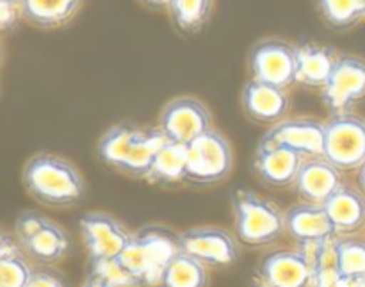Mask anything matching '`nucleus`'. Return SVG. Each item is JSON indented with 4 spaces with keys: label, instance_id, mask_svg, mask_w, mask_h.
I'll use <instances>...</instances> for the list:
<instances>
[{
    "label": "nucleus",
    "instance_id": "nucleus-1",
    "mask_svg": "<svg viewBox=\"0 0 365 287\" xmlns=\"http://www.w3.org/2000/svg\"><path fill=\"white\" fill-rule=\"evenodd\" d=\"M166 141L159 129H143L123 121L100 138L98 156L103 163L123 173L148 177L153 159Z\"/></svg>",
    "mask_w": 365,
    "mask_h": 287
},
{
    "label": "nucleus",
    "instance_id": "nucleus-2",
    "mask_svg": "<svg viewBox=\"0 0 365 287\" xmlns=\"http://www.w3.org/2000/svg\"><path fill=\"white\" fill-rule=\"evenodd\" d=\"M24 186L38 202L52 207L75 206L86 195L81 171L70 161L46 152L27 161Z\"/></svg>",
    "mask_w": 365,
    "mask_h": 287
},
{
    "label": "nucleus",
    "instance_id": "nucleus-3",
    "mask_svg": "<svg viewBox=\"0 0 365 287\" xmlns=\"http://www.w3.org/2000/svg\"><path fill=\"white\" fill-rule=\"evenodd\" d=\"M180 252V236L164 227H145L132 236L118 261L139 286L152 287L160 284L166 268Z\"/></svg>",
    "mask_w": 365,
    "mask_h": 287
},
{
    "label": "nucleus",
    "instance_id": "nucleus-4",
    "mask_svg": "<svg viewBox=\"0 0 365 287\" xmlns=\"http://www.w3.org/2000/svg\"><path fill=\"white\" fill-rule=\"evenodd\" d=\"M232 206L235 231L248 246H264L277 241L285 231V216L277 206L246 189H234Z\"/></svg>",
    "mask_w": 365,
    "mask_h": 287
},
{
    "label": "nucleus",
    "instance_id": "nucleus-5",
    "mask_svg": "<svg viewBox=\"0 0 365 287\" xmlns=\"http://www.w3.org/2000/svg\"><path fill=\"white\" fill-rule=\"evenodd\" d=\"M252 79L289 89L296 84L298 74V46L278 38L257 43L248 57Z\"/></svg>",
    "mask_w": 365,
    "mask_h": 287
},
{
    "label": "nucleus",
    "instance_id": "nucleus-6",
    "mask_svg": "<svg viewBox=\"0 0 365 287\" xmlns=\"http://www.w3.org/2000/svg\"><path fill=\"white\" fill-rule=\"evenodd\" d=\"M324 159L339 170H355L365 163V121L348 113L327 121Z\"/></svg>",
    "mask_w": 365,
    "mask_h": 287
},
{
    "label": "nucleus",
    "instance_id": "nucleus-7",
    "mask_svg": "<svg viewBox=\"0 0 365 287\" xmlns=\"http://www.w3.org/2000/svg\"><path fill=\"white\" fill-rule=\"evenodd\" d=\"M232 170V146L220 132L209 131L187 145V181L216 184Z\"/></svg>",
    "mask_w": 365,
    "mask_h": 287
},
{
    "label": "nucleus",
    "instance_id": "nucleus-8",
    "mask_svg": "<svg viewBox=\"0 0 365 287\" xmlns=\"http://www.w3.org/2000/svg\"><path fill=\"white\" fill-rule=\"evenodd\" d=\"M159 131L168 141L191 145L195 139L212 131V118L205 104L192 96H178L166 104L160 113Z\"/></svg>",
    "mask_w": 365,
    "mask_h": 287
},
{
    "label": "nucleus",
    "instance_id": "nucleus-9",
    "mask_svg": "<svg viewBox=\"0 0 365 287\" xmlns=\"http://www.w3.org/2000/svg\"><path fill=\"white\" fill-rule=\"evenodd\" d=\"M365 99V61L356 56L339 57L328 84L323 88V100L335 113H346Z\"/></svg>",
    "mask_w": 365,
    "mask_h": 287
},
{
    "label": "nucleus",
    "instance_id": "nucleus-10",
    "mask_svg": "<svg viewBox=\"0 0 365 287\" xmlns=\"http://www.w3.org/2000/svg\"><path fill=\"white\" fill-rule=\"evenodd\" d=\"M182 250L205 266L225 268L237 261L239 252L234 238L223 228L198 227L180 234Z\"/></svg>",
    "mask_w": 365,
    "mask_h": 287
},
{
    "label": "nucleus",
    "instance_id": "nucleus-11",
    "mask_svg": "<svg viewBox=\"0 0 365 287\" xmlns=\"http://www.w3.org/2000/svg\"><path fill=\"white\" fill-rule=\"evenodd\" d=\"M81 232L91 261L116 259L132 239V236L106 213L84 214L81 218Z\"/></svg>",
    "mask_w": 365,
    "mask_h": 287
},
{
    "label": "nucleus",
    "instance_id": "nucleus-12",
    "mask_svg": "<svg viewBox=\"0 0 365 287\" xmlns=\"http://www.w3.org/2000/svg\"><path fill=\"white\" fill-rule=\"evenodd\" d=\"M303 163L305 157L299 152L264 138L257 148L253 166L266 184L273 188H285L294 184Z\"/></svg>",
    "mask_w": 365,
    "mask_h": 287
},
{
    "label": "nucleus",
    "instance_id": "nucleus-13",
    "mask_svg": "<svg viewBox=\"0 0 365 287\" xmlns=\"http://www.w3.org/2000/svg\"><path fill=\"white\" fill-rule=\"evenodd\" d=\"M266 139L289 146L303 157H323L327 146V124L312 118L282 120L273 125Z\"/></svg>",
    "mask_w": 365,
    "mask_h": 287
},
{
    "label": "nucleus",
    "instance_id": "nucleus-14",
    "mask_svg": "<svg viewBox=\"0 0 365 287\" xmlns=\"http://www.w3.org/2000/svg\"><path fill=\"white\" fill-rule=\"evenodd\" d=\"M241 102L245 113L259 124H278L284 120L291 106L287 89L277 88L257 79H250L246 82Z\"/></svg>",
    "mask_w": 365,
    "mask_h": 287
},
{
    "label": "nucleus",
    "instance_id": "nucleus-15",
    "mask_svg": "<svg viewBox=\"0 0 365 287\" xmlns=\"http://www.w3.org/2000/svg\"><path fill=\"white\" fill-rule=\"evenodd\" d=\"M260 278L273 287H309L312 266L302 250H278L264 257Z\"/></svg>",
    "mask_w": 365,
    "mask_h": 287
},
{
    "label": "nucleus",
    "instance_id": "nucleus-16",
    "mask_svg": "<svg viewBox=\"0 0 365 287\" xmlns=\"http://www.w3.org/2000/svg\"><path fill=\"white\" fill-rule=\"evenodd\" d=\"M294 186L303 200L323 206L342 186L341 170L324 157H310L303 163Z\"/></svg>",
    "mask_w": 365,
    "mask_h": 287
},
{
    "label": "nucleus",
    "instance_id": "nucleus-17",
    "mask_svg": "<svg viewBox=\"0 0 365 287\" xmlns=\"http://www.w3.org/2000/svg\"><path fill=\"white\" fill-rule=\"evenodd\" d=\"M285 231L299 245L310 241H323L337 234L331 218L324 206L317 203H299L285 214Z\"/></svg>",
    "mask_w": 365,
    "mask_h": 287
},
{
    "label": "nucleus",
    "instance_id": "nucleus-18",
    "mask_svg": "<svg viewBox=\"0 0 365 287\" xmlns=\"http://www.w3.org/2000/svg\"><path fill=\"white\" fill-rule=\"evenodd\" d=\"M339 54L331 46L321 43L298 45V74L296 82L305 88L323 89L330 81L339 61Z\"/></svg>",
    "mask_w": 365,
    "mask_h": 287
},
{
    "label": "nucleus",
    "instance_id": "nucleus-19",
    "mask_svg": "<svg viewBox=\"0 0 365 287\" xmlns=\"http://www.w3.org/2000/svg\"><path fill=\"white\" fill-rule=\"evenodd\" d=\"M323 206L334 221L335 231L341 234L359 231L365 223V198L356 189L341 186Z\"/></svg>",
    "mask_w": 365,
    "mask_h": 287
},
{
    "label": "nucleus",
    "instance_id": "nucleus-20",
    "mask_svg": "<svg viewBox=\"0 0 365 287\" xmlns=\"http://www.w3.org/2000/svg\"><path fill=\"white\" fill-rule=\"evenodd\" d=\"M25 20L38 29H59L70 24L82 0H21Z\"/></svg>",
    "mask_w": 365,
    "mask_h": 287
},
{
    "label": "nucleus",
    "instance_id": "nucleus-21",
    "mask_svg": "<svg viewBox=\"0 0 365 287\" xmlns=\"http://www.w3.org/2000/svg\"><path fill=\"white\" fill-rule=\"evenodd\" d=\"M148 178L159 184H175L187 181V146L166 141L157 152Z\"/></svg>",
    "mask_w": 365,
    "mask_h": 287
},
{
    "label": "nucleus",
    "instance_id": "nucleus-22",
    "mask_svg": "<svg viewBox=\"0 0 365 287\" xmlns=\"http://www.w3.org/2000/svg\"><path fill=\"white\" fill-rule=\"evenodd\" d=\"M68 236L63 228L59 227L53 221H48L31 241L25 243L21 248L36 259L38 263L50 264L57 263L64 257V253L68 252Z\"/></svg>",
    "mask_w": 365,
    "mask_h": 287
},
{
    "label": "nucleus",
    "instance_id": "nucleus-23",
    "mask_svg": "<svg viewBox=\"0 0 365 287\" xmlns=\"http://www.w3.org/2000/svg\"><path fill=\"white\" fill-rule=\"evenodd\" d=\"M214 0H171L170 16L184 34H198L212 14Z\"/></svg>",
    "mask_w": 365,
    "mask_h": 287
},
{
    "label": "nucleus",
    "instance_id": "nucleus-24",
    "mask_svg": "<svg viewBox=\"0 0 365 287\" xmlns=\"http://www.w3.org/2000/svg\"><path fill=\"white\" fill-rule=\"evenodd\" d=\"M163 287H205L207 271L205 264L191 257L189 253L180 252L170 266L166 268L160 281Z\"/></svg>",
    "mask_w": 365,
    "mask_h": 287
},
{
    "label": "nucleus",
    "instance_id": "nucleus-25",
    "mask_svg": "<svg viewBox=\"0 0 365 287\" xmlns=\"http://www.w3.org/2000/svg\"><path fill=\"white\" fill-rule=\"evenodd\" d=\"M323 18L334 29H349L365 18V0H317Z\"/></svg>",
    "mask_w": 365,
    "mask_h": 287
},
{
    "label": "nucleus",
    "instance_id": "nucleus-26",
    "mask_svg": "<svg viewBox=\"0 0 365 287\" xmlns=\"http://www.w3.org/2000/svg\"><path fill=\"white\" fill-rule=\"evenodd\" d=\"M337 259L341 282L365 278V241L362 239L337 241Z\"/></svg>",
    "mask_w": 365,
    "mask_h": 287
},
{
    "label": "nucleus",
    "instance_id": "nucleus-27",
    "mask_svg": "<svg viewBox=\"0 0 365 287\" xmlns=\"http://www.w3.org/2000/svg\"><path fill=\"white\" fill-rule=\"evenodd\" d=\"M31 273V266L20 252L0 256V287H25Z\"/></svg>",
    "mask_w": 365,
    "mask_h": 287
},
{
    "label": "nucleus",
    "instance_id": "nucleus-28",
    "mask_svg": "<svg viewBox=\"0 0 365 287\" xmlns=\"http://www.w3.org/2000/svg\"><path fill=\"white\" fill-rule=\"evenodd\" d=\"M91 273L102 278L110 287H139V282L125 270L118 257L116 259L91 261Z\"/></svg>",
    "mask_w": 365,
    "mask_h": 287
},
{
    "label": "nucleus",
    "instance_id": "nucleus-29",
    "mask_svg": "<svg viewBox=\"0 0 365 287\" xmlns=\"http://www.w3.org/2000/svg\"><path fill=\"white\" fill-rule=\"evenodd\" d=\"M50 220H46L43 214L32 213V211H27V213H21L18 216L16 223H14V236H16V241L20 243L21 246L27 241H31Z\"/></svg>",
    "mask_w": 365,
    "mask_h": 287
},
{
    "label": "nucleus",
    "instance_id": "nucleus-30",
    "mask_svg": "<svg viewBox=\"0 0 365 287\" xmlns=\"http://www.w3.org/2000/svg\"><path fill=\"white\" fill-rule=\"evenodd\" d=\"M25 20L21 0H0V29L4 32L14 31Z\"/></svg>",
    "mask_w": 365,
    "mask_h": 287
},
{
    "label": "nucleus",
    "instance_id": "nucleus-31",
    "mask_svg": "<svg viewBox=\"0 0 365 287\" xmlns=\"http://www.w3.org/2000/svg\"><path fill=\"white\" fill-rule=\"evenodd\" d=\"M25 287H66V284L57 271L39 268V270H32L31 278Z\"/></svg>",
    "mask_w": 365,
    "mask_h": 287
},
{
    "label": "nucleus",
    "instance_id": "nucleus-32",
    "mask_svg": "<svg viewBox=\"0 0 365 287\" xmlns=\"http://www.w3.org/2000/svg\"><path fill=\"white\" fill-rule=\"evenodd\" d=\"M139 2H141L145 7H148V9L160 11V9H168L171 0H139Z\"/></svg>",
    "mask_w": 365,
    "mask_h": 287
},
{
    "label": "nucleus",
    "instance_id": "nucleus-33",
    "mask_svg": "<svg viewBox=\"0 0 365 287\" xmlns=\"http://www.w3.org/2000/svg\"><path fill=\"white\" fill-rule=\"evenodd\" d=\"M84 287H110V286H107L106 282H103L100 277H96L95 273H89V277H88V281H86Z\"/></svg>",
    "mask_w": 365,
    "mask_h": 287
},
{
    "label": "nucleus",
    "instance_id": "nucleus-34",
    "mask_svg": "<svg viewBox=\"0 0 365 287\" xmlns=\"http://www.w3.org/2000/svg\"><path fill=\"white\" fill-rule=\"evenodd\" d=\"M359 184L360 188H362V191L365 193V163L360 166V171H359Z\"/></svg>",
    "mask_w": 365,
    "mask_h": 287
},
{
    "label": "nucleus",
    "instance_id": "nucleus-35",
    "mask_svg": "<svg viewBox=\"0 0 365 287\" xmlns=\"http://www.w3.org/2000/svg\"><path fill=\"white\" fill-rule=\"evenodd\" d=\"M257 287H273V286H269V284H266V282H264V281H260L259 284H257Z\"/></svg>",
    "mask_w": 365,
    "mask_h": 287
},
{
    "label": "nucleus",
    "instance_id": "nucleus-36",
    "mask_svg": "<svg viewBox=\"0 0 365 287\" xmlns=\"http://www.w3.org/2000/svg\"><path fill=\"white\" fill-rule=\"evenodd\" d=\"M330 287H339V284H335V286H330Z\"/></svg>",
    "mask_w": 365,
    "mask_h": 287
}]
</instances>
